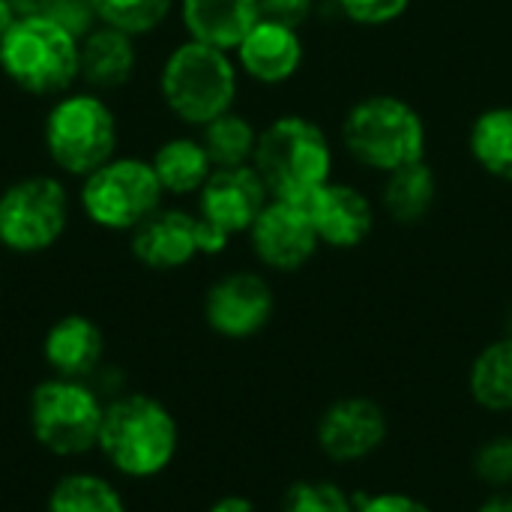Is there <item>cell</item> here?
Here are the masks:
<instances>
[{"mask_svg":"<svg viewBox=\"0 0 512 512\" xmlns=\"http://www.w3.org/2000/svg\"><path fill=\"white\" fill-rule=\"evenodd\" d=\"M39 150L48 171L78 183L123 150V117L111 96L90 87L45 102L39 117Z\"/></svg>","mask_w":512,"mask_h":512,"instance_id":"6da1fadb","label":"cell"},{"mask_svg":"<svg viewBox=\"0 0 512 512\" xmlns=\"http://www.w3.org/2000/svg\"><path fill=\"white\" fill-rule=\"evenodd\" d=\"M240 69L231 51L180 39L156 69V96L162 108L186 129H201L237 105Z\"/></svg>","mask_w":512,"mask_h":512,"instance_id":"7a4b0ae2","label":"cell"},{"mask_svg":"<svg viewBox=\"0 0 512 512\" xmlns=\"http://www.w3.org/2000/svg\"><path fill=\"white\" fill-rule=\"evenodd\" d=\"M75 189L54 171H27L0 186V252L36 258L57 249L75 222Z\"/></svg>","mask_w":512,"mask_h":512,"instance_id":"3957f363","label":"cell"},{"mask_svg":"<svg viewBox=\"0 0 512 512\" xmlns=\"http://www.w3.org/2000/svg\"><path fill=\"white\" fill-rule=\"evenodd\" d=\"M180 447L174 414L153 396L120 393L105 402L99 450L108 465L132 480H150L168 471Z\"/></svg>","mask_w":512,"mask_h":512,"instance_id":"277c9868","label":"cell"},{"mask_svg":"<svg viewBox=\"0 0 512 512\" xmlns=\"http://www.w3.org/2000/svg\"><path fill=\"white\" fill-rule=\"evenodd\" d=\"M78 42L48 18H15L0 39V78L27 99L51 102L81 81Z\"/></svg>","mask_w":512,"mask_h":512,"instance_id":"5b68a950","label":"cell"},{"mask_svg":"<svg viewBox=\"0 0 512 512\" xmlns=\"http://www.w3.org/2000/svg\"><path fill=\"white\" fill-rule=\"evenodd\" d=\"M165 204L168 198L150 159L129 150H120L75 183L78 216L102 234L129 237Z\"/></svg>","mask_w":512,"mask_h":512,"instance_id":"8992f818","label":"cell"},{"mask_svg":"<svg viewBox=\"0 0 512 512\" xmlns=\"http://www.w3.org/2000/svg\"><path fill=\"white\" fill-rule=\"evenodd\" d=\"M252 168L264 180L270 198L309 201L324 183H330L333 150L321 126L288 114L258 132Z\"/></svg>","mask_w":512,"mask_h":512,"instance_id":"52a82bcc","label":"cell"},{"mask_svg":"<svg viewBox=\"0 0 512 512\" xmlns=\"http://www.w3.org/2000/svg\"><path fill=\"white\" fill-rule=\"evenodd\" d=\"M351 156L375 171H396L423 159L426 126L417 108L396 96H369L357 102L342 126Z\"/></svg>","mask_w":512,"mask_h":512,"instance_id":"ba28073f","label":"cell"},{"mask_svg":"<svg viewBox=\"0 0 512 512\" xmlns=\"http://www.w3.org/2000/svg\"><path fill=\"white\" fill-rule=\"evenodd\" d=\"M105 399L90 381L45 378L30 393L33 438L54 456L75 459L99 447Z\"/></svg>","mask_w":512,"mask_h":512,"instance_id":"9c48e42d","label":"cell"},{"mask_svg":"<svg viewBox=\"0 0 512 512\" xmlns=\"http://www.w3.org/2000/svg\"><path fill=\"white\" fill-rule=\"evenodd\" d=\"M390 438V417L372 396H342L330 402L315 426L318 450L336 465L372 459Z\"/></svg>","mask_w":512,"mask_h":512,"instance_id":"30bf717a","label":"cell"},{"mask_svg":"<svg viewBox=\"0 0 512 512\" xmlns=\"http://www.w3.org/2000/svg\"><path fill=\"white\" fill-rule=\"evenodd\" d=\"M276 309L270 282L255 270H234L219 276L204 294L207 327L231 342L258 336Z\"/></svg>","mask_w":512,"mask_h":512,"instance_id":"8fae6325","label":"cell"},{"mask_svg":"<svg viewBox=\"0 0 512 512\" xmlns=\"http://www.w3.org/2000/svg\"><path fill=\"white\" fill-rule=\"evenodd\" d=\"M249 243L264 267L294 273L315 255L321 240L303 201L270 198L249 228Z\"/></svg>","mask_w":512,"mask_h":512,"instance_id":"7c38bea8","label":"cell"},{"mask_svg":"<svg viewBox=\"0 0 512 512\" xmlns=\"http://www.w3.org/2000/svg\"><path fill=\"white\" fill-rule=\"evenodd\" d=\"M126 246L132 261L141 264L144 270L153 273L183 270L195 258H204L201 219L195 210L165 204L126 237Z\"/></svg>","mask_w":512,"mask_h":512,"instance_id":"4fadbf2b","label":"cell"},{"mask_svg":"<svg viewBox=\"0 0 512 512\" xmlns=\"http://www.w3.org/2000/svg\"><path fill=\"white\" fill-rule=\"evenodd\" d=\"M270 201V192L252 165L213 168L210 180L195 195V213L228 240L249 234L252 222Z\"/></svg>","mask_w":512,"mask_h":512,"instance_id":"5bb4252c","label":"cell"},{"mask_svg":"<svg viewBox=\"0 0 512 512\" xmlns=\"http://www.w3.org/2000/svg\"><path fill=\"white\" fill-rule=\"evenodd\" d=\"M141 39L96 24L78 42V75L81 87L114 96L123 93L141 72Z\"/></svg>","mask_w":512,"mask_h":512,"instance_id":"9a60e30c","label":"cell"},{"mask_svg":"<svg viewBox=\"0 0 512 512\" xmlns=\"http://www.w3.org/2000/svg\"><path fill=\"white\" fill-rule=\"evenodd\" d=\"M42 360L57 378L90 381L105 360L102 327L81 312L60 315L42 336Z\"/></svg>","mask_w":512,"mask_h":512,"instance_id":"2e32d148","label":"cell"},{"mask_svg":"<svg viewBox=\"0 0 512 512\" xmlns=\"http://www.w3.org/2000/svg\"><path fill=\"white\" fill-rule=\"evenodd\" d=\"M303 204L312 216L318 240L333 249H354L372 234V225H375L372 204L354 186L330 180Z\"/></svg>","mask_w":512,"mask_h":512,"instance_id":"e0dca14e","label":"cell"},{"mask_svg":"<svg viewBox=\"0 0 512 512\" xmlns=\"http://www.w3.org/2000/svg\"><path fill=\"white\" fill-rule=\"evenodd\" d=\"M237 69L258 84H282L297 75L303 63V39L294 27L258 21L234 51Z\"/></svg>","mask_w":512,"mask_h":512,"instance_id":"ac0fdd59","label":"cell"},{"mask_svg":"<svg viewBox=\"0 0 512 512\" xmlns=\"http://www.w3.org/2000/svg\"><path fill=\"white\" fill-rule=\"evenodd\" d=\"M177 21L186 39L234 54L261 12L258 0H177Z\"/></svg>","mask_w":512,"mask_h":512,"instance_id":"d6986e66","label":"cell"},{"mask_svg":"<svg viewBox=\"0 0 512 512\" xmlns=\"http://www.w3.org/2000/svg\"><path fill=\"white\" fill-rule=\"evenodd\" d=\"M147 159L165 189V198H195L213 174V162L201 138L189 132L162 138Z\"/></svg>","mask_w":512,"mask_h":512,"instance_id":"ffe728a7","label":"cell"},{"mask_svg":"<svg viewBox=\"0 0 512 512\" xmlns=\"http://www.w3.org/2000/svg\"><path fill=\"white\" fill-rule=\"evenodd\" d=\"M468 393L489 414H512V333L489 342L474 357Z\"/></svg>","mask_w":512,"mask_h":512,"instance_id":"44dd1931","label":"cell"},{"mask_svg":"<svg viewBox=\"0 0 512 512\" xmlns=\"http://www.w3.org/2000/svg\"><path fill=\"white\" fill-rule=\"evenodd\" d=\"M435 192H438L435 171L429 168L426 159H417V162L402 165V168H396V171L387 174V183H384V210L396 222L414 225V222H420L432 210Z\"/></svg>","mask_w":512,"mask_h":512,"instance_id":"7402d4cb","label":"cell"},{"mask_svg":"<svg viewBox=\"0 0 512 512\" xmlns=\"http://www.w3.org/2000/svg\"><path fill=\"white\" fill-rule=\"evenodd\" d=\"M258 132L249 117H243L237 108L219 114L207 126L198 129V138L213 162V168H237V165H252L255 147H258Z\"/></svg>","mask_w":512,"mask_h":512,"instance_id":"603a6c76","label":"cell"},{"mask_svg":"<svg viewBox=\"0 0 512 512\" xmlns=\"http://www.w3.org/2000/svg\"><path fill=\"white\" fill-rule=\"evenodd\" d=\"M48 512H126V501L105 477L78 471L54 483Z\"/></svg>","mask_w":512,"mask_h":512,"instance_id":"cb8c5ba5","label":"cell"},{"mask_svg":"<svg viewBox=\"0 0 512 512\" xmlns=\"http://www.w3.org/2000/svg\"><path fill=\"white\" fill-rule=\"evenodd\" d=\"M471 153L492 177L512 180V108H489L474 120Z\"/></svg>","mask_w":512,"mask_h":512,"instance_id":"d4e9b609","label":"cell"},{"mask_svg":"<svg viewBox=\"0 0 512 512\" xmlns=\"http://www.w3.org/2000/svg\"><path fill=\"white\" fill-rule=\"evenodd\" d=\"M93 12L105 27L147 39L177 15V0H93Z\"/></svg>","mask_w":512,"mask_h":512,"instance_id":"484cf974","label":"cell"},{"mask_svg":"<svg viewBox=\"0 0 512 512\" xmlns=\"http://www.w3.org/2000/svg\"><path fill=\"white\" fill-rule=\"evenodd\" d=\"M282 512H357V498L330 477L294 480L282 495Z\"/></svg>","mask_w":512,"mask_h":512,"instance_id":"4316f807","label":"cell"},{"mask_svg":"<svg viewBox=\"0 0 512 512\" xmlns=\"http://www.w3.org/2000/svg\"><path fill=\"white\" fill-rule=\"evenodd\" d=\"M9 6L15 18H48L72 30L78 39L99 24L93 12V0H9Z\"/></svg>","mask_w":512,"mask_h":512,"instance_id":"83f0119b","label":"cell"},{"mask_svg":"<svg viewBox=\"0 0 512 512\" xmlns=\"http://www.w3.org/2000/svg\"><path fill=\"white\" fill-rule=\"evenodd\" d=\"M471 471L474 477L489 486L492 492H501V489H512V435H492L489 441H483L474 453V462H471Z\"/></svg>","mask_w":512,"mask_h":512,"instance_id":"f1b7e54d","label":"cell"},{"mask_svg":"<svg viewBox=\"0 0 512 512\" xmlns=\"http://www.w3.org/2000/svg\"><path fill=\"white\" fill-rule=\"evenodd\" d=\"M339 9L357 24H387L396 21L411 0H336Z\"/></svg>","mask_w":512,"mask_h":512,"instance_id":"f546056e","label":"cell"},{"mask_svg":"<svg viewBox=\"0 0 512 512\" xmlns=\"http://www.w3.org/2000/svg\"><path fill=\"white\" fill-rule=\"evenodd\" d=\"M312 6L315 0H258V12L264 21H276L294 30L306 24V18L312 15Z\"/></svg>","mask_w":512,"mask_h":512,"instance_id":"4dcf8cb0","label":"cell"},{"mask_svg":"<svg viewBox=\"0 0 512 512\" xmlns=\"http://www.w3.org/2000/svg\"><path fill=\"white\" fill-rule=\"evenodd\" d=\"M357 512H435L426 501L408 492H378L357 498Z\"/></svg>","mask_w":512,"mask_h":512,"instance_id":"1f68e13d","label":"cell"},{"mask_svg":"<svg viewBox=\"0 0 512 512\" xmlns=\"http://www.w3.org/2000/svg\"><path fill=\"white\" fill-rule=\"evenodd\" d=\"M207 512H255V504L246 495H222L207 507Z\"/></svg>","mask_w":512,"mask_h":512,"instance_id":"d6a6232c","label":"cell"},{"mask_svg":"<svg viewBox=\"0 0 512 512\" xmlns=\"http://www.w3.org/2000/svg\"><path fill=\"white\" fill-rule=\"evenodd\" d=\"M474 512H512V489L489 492Z\"/></svg>","mask_w":512,"mask_h":512,"instance_id":"836d02e7","label":"cell"},{"mask_svg":"<svg viewBox=\"0 0 512 512\" xmlns=\"http://www.w3.org/2000/svg\"><path fill=\"white\" fill-rule=\"evenodd\" d=\"M12 21H15V12H12L9 0H0V39L6 36V30L12 27Z\"/></svg>","mask_w":512,"mask_h":512,"instance_id":"e575fe53","label":"cell"},{"mask_svg":"<svg viewBox=\"0 0 512 512\" xmlns=\"http://www.w3.org/2000/svg\"><path fill=\"white\" fill-rule=\"evenodd\" d=\"M0 279H3V267H0Z\"/></svg>","mask_w":512,"mask_h":512,"instance_id":"d590c367","label":"cell"}]
</instances>
